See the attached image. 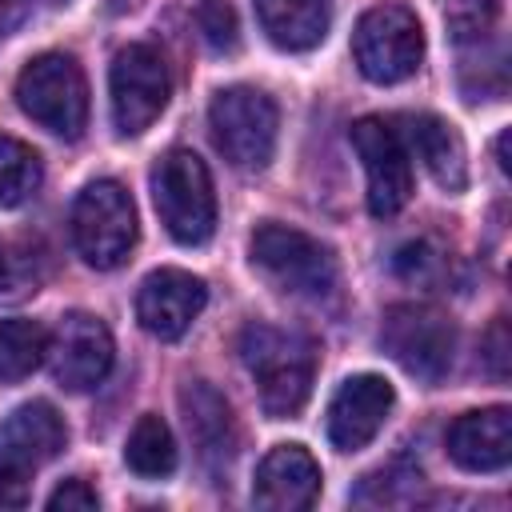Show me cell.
I'll use <instances>...</instances> for the list:
<instances>
[{"label": "cell", "instance_id": "cell-13", "mask_svg": "<svg viewBox=\"0 0 512 512\" xmlns=\"http://www.w3.org/2000/svg\"><path fill=\"white\" fill-rule=\"evenodd\" d=\"M208 304V284L184 268L148 272L136 292V320L156 340H180Z\"/></svg>", "mask_w": 512, "mask_h": 512}, {"label": "cell", "instance_id": "cell-29", "mask_svg": "<svg viewBox=\"0 0 512 512\" xmlns=\"http://www.w3.org/2000/svg\"><path fill=\"white\" fill-rule=\"evenodd\" d=\"M480 356H484V364H488V372H492L496 380H508V324H504V320H496V324L488 328Z\"/></svg>", "mask_w": 512, "mask_h": 512}, {"label": "cell", "instance_id": "cell-15", "mask_svg": "<svg viewBox=\"0 0 512 512\" xmlns=\"http://www.w3.org/2000/svg\"><path fill=\"white\" fill-rule=\"evenodd\" d=\"M320 496V464L304 444H276L252 480V500L272 512H300Z\"/></svg>", "mask_w": 512, "mask_h": 512}, {"label": "cell", "instance_id": "cell-26", "mask_svg": "<svg viewBox=\"0 0 512 512\" xmlns=\"http://www.w3.org/2000/svg\"><path fill=\"white\" fill-rule=\"evenodd\" d=\"M196 28L212 52H236V44H240L236 8L228 0H200L196 4Z\"/></svg>", "mask_w": 512, "mask_h": 512}, {"label": "cell", "instance_id": "cell-33", "mask_svg": "<svg viewBox=\"0 0 512 512\" xmlns=\"http://www.w3.org/2000/svg\"><path fill=\"white\" fill-rule=\"evenodd\" d=\"M40 4H48V8H60V4H68V0H40Z\"/></svg>", "mask_w": 512, "mask_h": 512}, {"label": "cell", "instance_id": "cell-31", "mask_svg": "<svg viewBox=\"0 0 512 512\" xmlns=\"http://www.w3.org/2000/svg\"><path fill=\"white\" fill-rule=\"evenodd\" d=\"M496 164H500V172H512V160H508V132H500V140H496Z\"/></svg>", "mask_w": 512, "mask_h": 512}, {"label": "cell", "instance_id": "cell-7", "mask_svg": "<svg viewBox=\"0 0 512 512\" xmlns=\"http://www.w3.org/2000/svg\"><path fill=\"white\" fill-rule=\"evenodd\" d=\"M72 244L84 264L120 268L136 244V204L120 180H92L72 204Z\"/></svg>", "mask_w": 512, "mask_h": 512}, {"label": "cell", "instance_id": "cell-32", "mask_svg": "<svg viewBox=\"0 0 512 512\" xmlns=\"http://www.w3.org/2000/svg\"><path fill=\"white\" fill-rule=\"evenodd\" d=\"M108 4H112V8H116V12H120V8H128V4H132V0H108Z\"/></svg>", "mask_w": 512, "mask_h": 512}, {"label": "cell", "instance_id": "cell-27", "mask_svg": "<svg viewBox=\"0 0 512 512\" xmlns=\"http://www.w3.org/2000/svg\"><path fill=\"white\" fill-rule=\"evenodd\" d=\"M392 268H396V276L408 280V284H436V280L444 276V256H440L428 240H408V244L396 248Z\"/></svg>", "mask_w": 512, "mask_h": 512}, {"label": "cell", "instance_id": "cell-5", "mask_svg": "<svg viewBox=\"0 0 512 512\" xmlns=\"http://www.w3.org/2000/svg\"><path fill=\"white\" fill-rule=\"evenodd\" d=\"M68 428L48 400H28L0 420V508L28 504V476L60 456Z\"/></svg>", "mask_w": 512, "mask_h": 512}, {"label": "cell", "instance_id": "cell-21", "mask_svg": "<svg viewBox=\"0 0 512 512\" xmlns=\"http://www.w3.org/2000/svg\"><path fill=\"white\" fill-rule=\"evenodd\" d=\"M124 464L144 476V480H160L176 468V440H172V428L156 416V412H144L136 420V428L128 432V444H124Z\"/></svg>", "mask_w": 512, "mask_h": 512}, {"label": "cell", "instance_id": "cell-12", "mask_svg": "<svg viewBox=\"0 0 512 512\" xmlns=\"http://www.w3.org/2000/svg\"><path fill=\"white\" fill-rule=\"evenodd\" d=\"M112 356H116V348H112V332L104 328V320H96L88 312H68V316H60L56 332L48 336L44 360L60 388L88 392L108 376Z\"/></svg>", "mask_w": 512, "mask_h": 512}, {"label": "cell", "instance_id": "cell-20", "mask_svg": "<svg viewBox=\"0 0 512 512\" xmlns=\"http://www.w3.org/2000/svg\"><path fill=\"white\" fill-rule=\"evenodd\" d=\"M48 244L32 232H0V304H20L48 280Z\"/></svg>", "mask_w": 512, "mask_h": 512}, {"label": "cell", "instance_id": "cell-3", "mask_svg": "<svg viewBox=\"0 0 512 512\" xmlns=\"http://www.w3.org/2000/svg\"><path fill=\"white\" fill-rule=\"evenodd\" d=\"M280 112L276 100L252 84L220 88L208 104V132L216 152L244 172H260L276 152Z\"/></svg>", "mask_w": 512, "mask_h": 512}, {"label": "cell", "instance_id": "cell-8", "mask_svg": "<svg viewBox=\"0 0 512 512\" xmlns=\"http://www.w3.org/2000/svg\"><path fill=\"white\" fill-rule=\"evenodd\" d=\"M352 60L372 84H400L424 60V28L404 4H376L356 20Z\"/></svg>", "mask_w": 512, "mask_h": 512}, {"label": "cell", "instance_id": "cell-22", "mask_svg": "<svg viewBox=\"0 0 512 512\" xmlns=\"http://www.w3.org/2000/svg\"><path fill=\"white\" fill-rule=\"evenodd\" d=\"M48 356V332L36 320H0V384H16Z\"/></svg>", "mask_w": 512, "mask_h": 512}, {"label": "cell", "instance_id": "cell-6", "mask_svg": "<svg viewBox=\"0 0 512 512\" xmlns=\"http://www.w3.org/2000/svg\"><path fill=\"white\" fill-rule=\"evenodd\" d=\"M16 100L52 136L76 140L88 124V80L68 52H44L16 76Z\"/></svg>", "mask_w": 512, "mask_h": 512}, {"label": "cell", "instance_id": "cell-11", "mask_svg": "<svg viewBox=\"0 0 512 512\" xmlns=\"http://www.w3.org/2000/svg\"><path fill=\"white\" fill-rule=\"evenodd\" d=\"M352 148L368 176V212L396 216L412 196V152L392 120L360 116L352 124Z\"/></svg>", "mask_w": 512, "mask_h": 512}, {"label": "cell", "instance_id": "cell-14", "mask_svg": "<svg viewBox=\"0 0 512 512\" xmlns=\"http://www.w3.org/2000/svg\"><path fill=\"white\" fill-rule=\"evenodd\" d=\"M396 404V388L376 376V372H360L348 376L336 396L328 400V440L340 452H360L388 420Z\"/></svg>", "mask_w": 512, "mask_h": 512}, {"label": "cell", "instance_id": "cell-18", "mask_svg": "<svg viewBox=\"0 0 512 512\" xmlns=\"http://www.w3.org/2000/svg\"><path fill=\"white\" fill-rule=\"evenodd\" d=\"M400 136L408 144V152H416V160L428 168V176L444 188V192H460L468 184V152L460 132L432 116V112H408L400 116Z\"/></svg>", "mask_w": 512, "mask_h": 512}, {"label": "cell", "instance_id": "cell-1", "mask_svg": "<svg viewBox=\"0 0 512 512\" xmlns=\"http://www.w3.org/2000/svg\"><path fill=\"white\" fill-rule=\"evenodd\" d=\"M240 360L272 420H288L308 404L316 380V344L308 336L276 324H248L240 332Z\"/></svg>", "mask_w": 512, "mask_h": 512}, {"label": "cell", "instance_id": "cell-28", "mask_svg": "<svg viewBox=\"0 0 512 512\" xmlns=\"http://www.w3.org/2000/svg\"><path fill=\"white\" fill-rule=\"evenodd\" d=\"M96 504H100L96 488H92L88 480H80V476L64 480V484L48 496V508H52V512H60V508H96Z\"/></svg>", "mask_w": 512, "mask_h": 512}, {"label": "cell", "instance_id": "cell-4", "mask_svg": "<svg viewBox=\"0 0 512 512\" xmlns=\"http://www.w3.org/2000/svg\"><path fill=\"white\" fill-rule=\"evenodd\" d=\"M152 204L160 224L180 244H204L216 228V192L204 160L188 148H172L152 168Z\"/></svg>", "mask_w": 512, "mask_h": 512}, {"label": "cell", "instance_id": "cell-16", "mask_svg": "<svg viewBox=\"0 0 512 512\" xmlns=\"http://www.w3.org/2000/svg\"><path fill=\"white\" fill-rule=\"evenodd\" d=\"M180 408H184V424H188V436H192L204 468L212 476H220L236 456V420H232L228 400L208 380H184Z\"/></svg>", "mask_w": 512, "mask_h": 512}, {"label": "cell", "instance_id": "cell-23", "mask_svg": "<svg viewBox=\"0 0 512 512\" xmlns=\"http://www.w3.org/2000/svg\"><path fill=\"white\" fill-rule=\"evenodd\" d=\"M44 180V164L36 148H28L16 136H0V208H20L36 196Z\"/></svg>", "mask_w": 512, "mask_h": 512}, {"label": "cell", "instance_id": "cell-30", "mask_svg": "<svg viewBox=\"0 0 512 512\" xmlns=\"http://www.w3.org/2000/svg\"><path fill=\"white\" fill-rule=\"evenodd\" d=\"M24 20V0H0V36H8Z\"/></svg>", "mask_w": 512, "mask_h": 512}, {"label": "cell", "instance_id": "cell-17", "mask_svg": "<svg viewBox=\"0 0 512 512\" xmlns=\"http://www.w3.org/2000/svg\"><path fill=\"white\" fill-rule=\"evenodd\" d=\"M444 444L464 472H500L512 460V412L504 404L464 412L448 424Z\"/></svg>", "mask_w": 512, "mask_h": 512}, {"label": "cell", "instance_id": "cell-24", "mask_svg": "<svg viewBox=\"0 0 512 512\" xmlns=\"http://www.w3.org/2000/svg\"><path fill=\"white\" fill-rule=\"evenodd\" d=\"M420 468L412 464V460H392V464H384V468H376V472H368L364 480H360V488L352 492V500L356 504H372V508H388V504H408V500H416V488H420Z\"/></svg>", "mask_w": 512, "mask_h": 512}, {"label": "cell", "instance_id": "cell-10", "mask_svg": "<svg viewBox=\"0 0 512 512\" xmlns=\"http://www.w3.org/2000/svg\"><path fill=\"white\" fill-rule=\"evenodd\" d=\"M108 96H112V124L120 136H140L164 112L172 96V80L164 56L152 44H128L116 52L108 68Z\"/></svg>", "mask_w": 512, "mask_h": 512}, {"label": "cell", "instance_id": "cell-2", "mask_svg": "<svg viewBox=\"0 0 512 512\" xmlns=\"http://www.w3.org/2000/svg\"><path fill=\"white\" fill-rule=\"evenodd\" d=\"M252 268L280 292L288 296H304V300H324L336 292V256L328 244H320L316 236L292 228V224H276L264 220L252 232Z\"/></svg>", "mask_w": 512, "mask_h": 512}, {"label": "cell", "instance_id": "cell-19", "mask_svg": "<svg viewBox=\"0 0 512 512\" xmlns=\"http://www.w3.org/2000/svg\"><path fill=\"white\" fill-rule=\"evenodd\" d=\"M252 4L268 40L288 52L316 48L332 20V0H252Z\"/></svg>", "mask_w": 512, "mask_h": 512}, {"label": "cell", "instance_id": "cell-9", "mask_svg": "<svg viewBox=\"0 0 512 512\" xmlns=\"http://www.w3.org/2000/svg\"><path fill=\"white\" fill-rule=\"evenodd\" d=\"M384 352L416 380L440 384L456 360V328L432 304H392L380 324Z\"/></svg>", "mask_w": 512, "mask_h": 512}, {"label": "cell", "instance_id": "cell-25", "mask_svg": "<svg viewBox=\"0 0 512 512\" xmlns=\"http://www.w3.org/2000/svg\"><path fill=\"white\" fill-rule=\"evenodd\" d=\"M496 0H444V24L456 44H480L496 24Z\"/></svg>", "mask_w": 512, "mask_h": 512}]
</instances>
